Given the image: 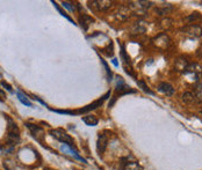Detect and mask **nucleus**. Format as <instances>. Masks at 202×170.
<instances>
[{"mask_svg":"<svg viewBox=\"0 0 202 170\" xmlns=\"http://www.w3.org/2000/svg\"><path fill=\"white\" fill-rule=\"evenodd\" d=\"M7 139L11 145H15L20 140L19 127L12 118H7Z\"/></svg>","mask_w":202,"mask_h":170,"instance_id":"1","label":"nucleus"},{"mask_svg":"<svg viewBox=\"0 0 202 170\" xmlns=\"http://www.w3.org/2000/svg\"><path fill=\"white\" fill-rule=\"evenodd\" d=\"M50 134H51L55 139H57L58 141L63 142L64 145H67V146H70V147H74V141H73V139H72V138L70 137V134H67L65 131H63V130H60V129L51 130V131H50Z\"/></svg>","mask_w":202,"mask_h":170,"instance_id":"2","label":"nucleus"},{"mask_svg":"<svg viewBox=\"0 0 202 170\" xmlns=\"http://www.w3.org/2000/svg\"><path fill=\"white\" fill-rule=\"evenodd\" d=\"M108 96H111V92H107L104 94L102 97H100L99 100L97 101H94L93 103H91L90 105H87V106H85L83 109H79V110H76V115L77 113H85V112H88L91 111V110H94V109H97L99 106H101V105L104 104V102L108 98Z\"/></svg>","mask_w":202,"mask_h":170,"instance_id":"3","label":"nucleus"},{"mask_svg":"<svg viewBox=\"0 0 202 170\" xmlns=\"http://www.w3.org/2000/svg\"><path fill=\"white\" fill-rule=\"evenodd\" d=\"M152 43H153V45L158 47V49H160V50H165V49H167L169 46V43H171V41H169V36L166 35V34H159L157 37L152 39Z\"/></svg>","mask_w":202,"mask_h":170,"instance_id":"4","label":"nucleus"},{"mask_svg":"<svg viewBox=\"0 0 202 170\" xmlns=\"http://www.w3.org/2000/svg\"><path fill=\"white\" fill-rule=\"evenodd\" d=\"M151 6V2L149 1H135V2H131L130 7L131 9L137 14V15H144L146 9Z\"/></svg>","mask_w":202,"mask_h":170,"instance_id":"5","label":"nucleus"},{"mask_svg":"<svg viewBox=\"0 0 202 170\" xmlns=\"http://www.w3.org/2000/svg\"><path fill=\"white\" fill-rule=\"evenodd\" d=\"M26 126L32 132V134H33V137L36 139V140H39V141H43V138H44V131L37 126V125H34L32 123H26Z\"/></svg>","mask_w":202,"mask_h":170,"instance_id":"6","label":"nucleus"},{"mask_svg":"<svg viewBox=\"0 0 202 170\" xmlns=\"http://www.w3.org/2000/svg\"><path fill=\"white\" fill-rule=\"evenodd\" d=\"M107 145H108V138L106 134H100L98 138V141H97V151L99 154H102L106 148H107Z\"/></svg>","mask_w":202,"mask_h":170,"instance_id":"7","label":"nucleus"},{"mask_svg":"<svg viewBox=\"0 0 202 170\" xmlns=\"http://www.w3.org/2000/svg\"><path fill=\"white\" fill-rule=\"evenodd\" d=\"M158 90L160 93H163L164 95H166V96H172L174 94V88H173L172 85H169V82H160L158 85Z\"/></svg>","mask_w":202,"mask_h":170,"instance_id":"8","label":"nucleus"},{"mask_svg":"<svg viewBox=\"0 0 202 170\" xmlns=\"http://www.w3.org/2000/svg\"><path fill=\"white\" fill-rule=\"evenodd\" d=\"M79 22H80L81 28H83L84 30H87L88 27L94 22V19H93L92 16H90V15H87V14H83V15L79 16Z\"/></svg>","mask_w":202,"mask_h":170,"instance_id":"9","label":"nucleus"},{"mask_svg":"<svg viewBox=\"0 0 202 170\" xmlns=\"http://www.w3.org/2000/svg\"><path fill=\"white\" fill-rule=\"evenodd\" d=\"M91 4H93V6L97 7L99 11H107V9H109L111 7V1H104V0H102V1H93Z\"/></svg>","mask_w":202,"mask_h":170,"instance_id":"10","label":"nucleus"},{"mask_svg":"<svg viewBox=\"0 0 202 170\" xmlns=\"http://www.w3.org/2000/svg\"><path fill=\"white\" fill-rule=\"evenodd\" d=\"M121 170H143L138 162H123Z\"/></svg>","mask_w":202,"mask_h":170,"instance_id":"11","label":"nucleus"},{"mask_svg":"<svg viewBox=\"0 0 202 170\" xmlns=\"http://www.w3.org/2000/svg\"><path fill=\"white\" fill-rule=\"evenodd\" d=\"M187 66H188V63H187V60L185 58H179L178 60H176V64H174V68H176V71H179V72H183L185 71L186 68H187Z\"/></svg>","mask_w":202,"mask_h":170,"instance_id":"12","label":"nucleus"},{"mask_svg":"<svg viewBox=\"0 0 202 170\" xmlns=\"http://www.w3.org/2000/svg\"><path fill=\"white\" fill-rule=\"evenodd\" d=\"M195 98L197 101H202V78H199L195 85Z\"/></svg>","mask_w":202,"mask_h":170,"instance_id":"13","label":"nucleus"},{"mask_svg":"<svg viewBox=\"0 0 202 170\" xmlns=\"http://www.w3.org/2000/svg\"><path fill=\"white\" fill-rule=\"evenodd\" d=\"M83 122L88 126H95L99 123L98 118L95 116H85V117H83Z\"/></svg>","mask_w":202,"mask_h":170,"instance_id":"14","label":"nucleus"},{"mask_svg":"<svg viewBox=\"0 0 202 170\" xmlns=\"http://www.w3.org/2000/svg\"><path fill=\"white\" fill-rule=\"evenodd\" d=\"M187 31H188V35H190V36H194V37H197V36H200L202 33L201 28L197 26H190L187 29Z\"/></svg>","mask_w":202,"mask_h":170,"instance_id":"15","label":"nucleus"},{"mask_svg":"<svg viewBox=\"0 0 202 170\" xmlns=\"http://www.w3.org/2000/svg\"><path fill=\"white\" fill-rule=\"evenodd\" d=\"M16 96H18V98H19V101L22 103V104H25L26 106H33V103L28 100V98L26 97V95H23L22 93L18 92L16 93Z\"/></svg>","mask_w":202,"mask_h":170,"instance_id":"16","label":"nucleus"},{"mask_svg":"<svg viewBox=\"0 0 202 170\" xmlns=\"http://www.w3.org/2000/svg\"><path fill=\"white\" fill-rule=\"evenodd\" d=\"M183 101L185 102V103H187V104L193 103V102L195 101V96H194L190 92H186L183 94Z\"/></svg>","mask_w":202,"mask_h":170,"instance_id":"17","label":"nucleus"},{"mask_svg":"<svg viewBox=\"0 0 202 170\" xmlns=\"http://www.w3.org/2000/svg\"><path fill=\"white\" fill-rule=\"evenodd\" d=\"M172 8H173V7L167 4L166 6H163V7H159V8H156V13H158L159 15H165V14L169 13V11H172Z\"/></svg>","mask_w":202,"mask_h":170,"instance_id":"18","label":"nucleus"},{"mask_svg":"<svg viewBox=\"0 0 202 170\" xmlns=\"http://www.w3.org/2000/svg\"><path fill=\"white\" fill-rule=\"evenodd\" d=\"M137 85H138V87H141V89H142L144 93L150 94V95H153V92L151 90L148 86H146V83H145L144 81H142V80H138V81H137Z\"/></svg>","mask_w":202,"mask_h":170,"instance_id":"19","label":"nucleus"},{"mask_svg":"<svg viewBox=\"0 0 202 170\" xmlns=\"http://www.w3.org/2000/svg\"><path fill=\"white\" fill-rule=\"evenodd\" d=\"M121 57H122V59H123L127 64H130V58L128 57V54L125 52V49H124L123 45H121Z\"/></svg>","mask_w":202,"mask_h":170,"instance_id":"20","label":"nucleus"},{"mask_svg":"<svg viewBox=\"0 0 202 170\" xmlns=\"http://www.w3.org/2000/svg\"><path fill=\"white\" fill-rule=\"evenodd\" d=\"M52 4H53V5H55V7H56V8H57V9H58V12L60 14H62V15H63V16H65L66 19L69 20V21H71L72 23H73V20L71 19V18H70V16H69V15H67V14H65L64 13V12H63V11H62V9H60V8H59L58 7V5H57V2H55V1H52Z\"/></svg>","mask_w":202,"mask_h":170,"instance_id":"21","label":"nucleus"},{"mask_svg":"<svg viewBox=\"0 0 202 170\" xmlns=\"http://www.w3.org/2000/svg\"><path fill=\"white\" fill-rule=\"evenodd\" d=\"M101 61H102V64L104 65L106 72H107V74H108V78H109V80H111V70H109V67H108V65H107V63L104 61V59H101Z\"/></svg>","mask_w":202,"mask_h":170,"instance_id":"22","label":"nucleus"},{"mask_svg":"<svg viewBox=\"0 0 202 170\" xmlns=\"http://www.w3.org/2000/svg\"><path fill=\"white\" fill-rule=\"evenodd\" d=\"M199 19H201V15H199V13H193L192 15H190V16H188V18H187V20H188V21H193V20L195 21V20H199Z\"/></svg>","mask_w":202,"mask_h":170,"instance_id":"23","label":"nucleus"},{"mask_svg":"<svg viewBox=\"0 0 202 170\" xmlns=\"http://www.w3.org/2000/svg\"><path fill=\"white\" fill-rule=\"evenodd\" d=\"M71 5H72L71 2H67V1H64V2H63V6L66 7L67 9L72 11V12H74V11H76V8H74V6H71Z\"/></svg>","mask_w":202,"mask_h":170,"instance_id":"24","label":"nucleus"},{"mask_svg":"<svg viewBox=\"0 0 202 170\" xmlns=\"http://www.w3.org/2000/svg\"><path fill=\"white\" fill-rule=\"evenodd\" d=\"M1 86H4V87H5V89H7L8 92L12 93V87H11V85H8V83H6L5 81H1Z\"/></svg>","mask_w":202,"mask_h":170,"instance_id":"25","label":"nucleus"},{"mask_svg":"<svg viewBox=\"0 0 202 170\" xmlns=\"http://www.w3.org/2000/svg\"><path fill=\"white\" fill-rule=\"evenodd\" d=\"M0 95H1V96H2V97H5V96H6V95H5V93L2 92V90H1V89H0Z\"/></svg>","mask_w":202,"mask_h":170,"instance_id":"26","label":"nucleus"},{"mask_svg":"<svg viewBox=\"0 0 202 170\" xmlns=\"http://www.w3.org/2000/svg\"><path fill=\"white\" fill-rule=\"evenodd\" d=\"M113 64L115 66H118V61H116V59H113Z\"/></svg>","mask_w":202,"mask_h":170,"instance_id":"27","label":"nucleus"},{"mask_svg":"<svg viewBox=\"0 0 202 170\" xmlns=\"http://www.w3.org/2000/svg\"><path fill=\"white\" fill-rule=\"evenodd\" d=\"M0 148H1V146H0Z\"/></svg>","mask_w":202,"mask_h":170,"instance_id":"28","label":"nucleus"}]
</instances>
